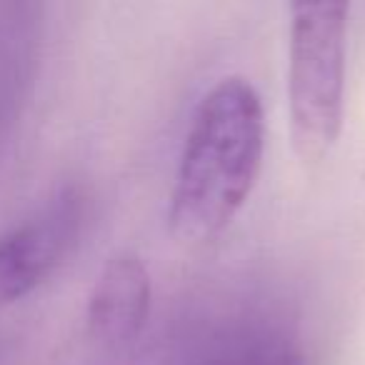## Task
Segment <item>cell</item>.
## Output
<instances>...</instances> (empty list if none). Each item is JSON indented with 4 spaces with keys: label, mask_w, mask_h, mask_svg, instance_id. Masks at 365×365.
<instances>
[{
    "label": "cell",
    "mask_w": 365,
    "mask_h": 365,
    "mask_svg": "<svg viewBox=\"0 0 365 365\" xmlns=\"http://www.w3.org/2000/svg\"><path fill=\"white\" fill-rule=\"evenodd\" d=\"M265 153V113L255 86L225 76L203 93L178 155L168 220L182 243L220 235L243 210Z\"/></svg>",
    "instance_id": "6da1fadb"
},
{
    "label": "cell",
    "mask_w": 365,
    "mask_h": 365,
    "mask_svg": "<svg viewBox=\"0 0 365 365\" xmlns=\"http://www.w3.org/2000/svg\"><path fill=\"white\" fill-rule=\"evenodd\" d=\"M348 16L345 3L290 6L288 115L293 148L305 163L325 160L343 130Z\"/></svg>",
    "instance_id": "7a4b0ae2"
},
{
    "label": "cell",
    "mask_w": 365,
    "mask_h": 365,
    "mask_svg": "<svg viewBox=\"0 0 365 365\" xmlns=\"http://www.w3.org/2000/svg\"><path fill=\"white\" fill-rule=\"evenodd\" d=\"M165 365H305V355L278 313L230 303L185 325Z\"/></svg>",
    "instance_id": "3957f363"
},
{
    "label": "cell",
    "mask_w": 365,
    "mask_h": 365,
    "mask_svg": "<svg viewBox=\"0 0 365 365\" xmlns=\"http://www.w3.org/2000/svg\"><path fill=\"white\" fill-rule=\"evenodd\" d=\"M153 308V280L135 253H118L103 265L86 308L88 333L103 345H125L143 333Z\"/></svg>",
    "instance_id": "5b68a950"
},
{
    "label": "cell",
    "mask_w": 365,
    "mask_h": 365,
    "mask_svg": "<svg viewBox=\"0 0 365 365\" xmlns=\"http://www.w3.org/2000/svg\"><path fill=\"white\" fill-rule=\"evenodd\" d=\"M83 228V195L66 188L51 203L0 238V308L41 288L76 248Z\"/></svg>",
    "instance_id": "277c9868"
},
{
    "label": "cell",
    "mask_w": 365,
    "mask_h": 365,
    "mask_svg": "<svg viewBox=\"0 0 365 365\" xmlns=\"http://www.w3.org/2000/svg\"><path fill=\"white\" fill-rule=\"evenodd\" d=\"M41 41L43 8L26 0H0V153L31 98Z\"/></svg>",
    "instance_id": "8992f818"
}]
</instances>
